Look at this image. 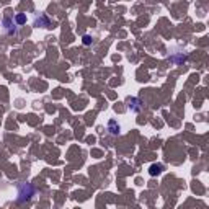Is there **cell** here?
<instances>
[{"instance_id":"1","label":"cell","mask_w":209,"mask_h":209,"mask_svg":"<svg viewBox=\"0 0 209 209\" xmlns=\"http://www.w3.org/2000/svg\"><path fill=\"white\" fill-rule=\"evenodd\" d=\"M34 26H43V28H49V20L46 16H43L41 15V18L38 16L36 18V21H34Z\"/></svg>"},{"instance_id":"2","label":"cell","mask_w":209,"mask_h":209,"mask_svg":"<svg viewBox=\"0 0 209 209\" xmlns=\"http://www.w3.org/2000/svg\"><path fill=\"white\" fill-rule=\"evenodd\" d=\"M108 129H110V132H111L113 136L119 134V126H118L115 121H110V124H108Z\"/></svg>"},{"instance_id":"3","label":"cell","mask_w":209,"mask_h":209,"mask_svg":"<svg viewBox=\"0 0 209 209\" xmlns=\"http://www.w3.org/2000/svg\"><path fill=\"white\" fill-rule=\"evenodd\" d=\"M160 172H162V167H152V168H150V175L160 173Z\"/></svg>"},{"instance_id":"4","label":"cell","mask_w":209,"mask_h":209,"mask_svg":"<svg viewBox=\"0 0 209 209\" xmlns=\"http://www.w3.org/2000/svg\"><path fill=\"white\" fill-rule=\"evenodd\" d=\"M25 20H26V18H25V15H18V16H16V21H18V23H23Z\"/></svg>"},{"instance_id":"5","label":"cell","mask_w":209,"mask_h":209,"mask_svg":"<svg viewBox=\"0 0 209 209\" xmlns=\"http://www.w3.org/2000/svg\"><path fill=\"white\" fill-rule=\"evenodd\" d=\"M84 43H85V44H90V43H92L90 36H85V38H84Z\"/></svg>"}]
</instances>
